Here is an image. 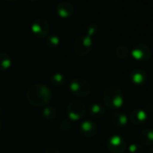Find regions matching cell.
<instances>
[{
	"instance_id": "cell-24",
	"label": "cell",
	"mask_w": 153,
	"mask_h": 153,
	"mask_svg": "<svg viewBox=\"0 0 153 153\" xmlns=\"http://www.w3.org/2000/svg\"><path fill=\"white\" fill-rule=\"evenodd\" d=\"M44 153H60V151L55 147H51V148H48L44 151Z\"/></svg>"
},
{
	"instance_id": "cell-15",
	"label": "cell",
	"mask_w": 153,
	"mask_h": 153,
	"mask_svg": "<svg viewBox=\"0 0 153 153\" xmlns=\"http://www.w3.org/2000/svg\"><path fill=\"white\" fill-rule=\"evenodd\" d=\"M105 114V108L99 103H94L89 107V114L94 118H101Z\"/></svg>"
},
{
	"instance_id": "cell-25",
	"label": "cell",
	"mask_w": 153,
	"mask_h": 153,
	"mask_svg": "<svg viewBox=\"0 0 153 153\" xmlns=\"http://www.w3.org/2000/svg\"><path fill=\"white\" fill-rule=\"evenodd\" d=\"M7 2H8V3H15V2H16L17 0H6Z\"/></svg>"
},
{
	"instance_id": "cell-11",
	"label": "cell",
	"mask_w": 153,
	"mask_h": 153,
	"mask_svg": "<svg viewBox=\"0 0 153 153\" xmlns=\"http://www.w3.org/2000/svg\"><path fill=\"white\" fill-rule=\"evenodd\" d=\"M130 79H131V81L135 86L140 87V86H143L147 81V74L143 69L136 68L131 72Z\"/></svg>"
},
{
	"instance_id": "cell-28",
	"label": "cell",
	"mask_w": 153,
	"mask_h": 153,
	"mask_svg": "<svg viewBox=\"0 0 153 153\" xmlns=\"http://www.w3.org/2000/svg\"><path fill=\"white\" fill-rule=\"evenodd\" d=\"M30 1H33V2H35V1H38V0H30Z\"/></svg>"
},
{
	"instance_id": "cell-4",
	"label": "cell",
	"mask_w": 153,
	"mask_h": 153,
	"mask_svg": "<svg viewBox=\"0 0 153 153\" xmlns=\"http://www.w3.org/2000/svg\"><path fill=\"white\" fill-rule=\"evenodd\" d=\"M93 39L88 36L87 34H83L76 39L74 43V51L79 57H85L90 53L93 49Z\"/></svg>"
},
{
	"instance_id": "cell-19",
	"label": "cell",
	"mask_w": 153,
	"mask_h": 153,
	"mask_svg": "<svg viewBox=\"0 0 153 153\" xmlns=\"http://www.w3.org/2000/svg\"><path fill=\"white\" fill-rule=\"evenodd\" d=\"M129 49L127 46L125 45H119L116 49H115V56L120 59H124L129 56Z\"/></svg>"
},
{
	"instance_id": "cell-22",
	"label": "cell",
	"mask_w": 153,
	"mask_h": 153,
	"mask_svg": "<svg viewBox=\"0 0 153 153\" xmlns=\"http://www.w3.org/2000/svg\"><path fill=\"white\" fill-rule=\"evenodd\" d=\"M72 127V123H71V120L69 119H67V118H64L61 120V122L59 123V128L60 129V131L66 132V131H68Z\"/></svg>"
},
{
	"instance_id": "cell-9",
	"label": "cell",
	"mask_w": 153,
	"mask_h": 153,
	"mask_svg": "<svg viewBox=\"0 0 153 153\" xmlns=\"http://www.w3.org/2000/svg\"><path fill=\"white\" fill-rule=\"evenodd\" d=\"M97 131H98V128L97 123L91 120L84 121L79 125V132L85 138L91 139L97 135Z\"/></svg>"
},
{
	"instance_id": "cell-14",
	"label": "cell",
	"mask_w": 153,
	"mask_h": 153,
	"mask_svg": "<svg viewBox=\"0 0 153 153\" xmlns=\"http://www.w3.org/2000/svg\"><path fill=\"white\" fill-rule=\"evenodd\" d=\"M139 140L142 145L153 146V129H145L139 134Z\"/></svg>"
},
{
	"instance_id": "cell-26",
	"label": "cell",
	"mask_w": 153,
	"mask_h": 153,
	"mask_svg": "<svg viewBox=\"0 0 153 153\" xmlns=\"http://www.w3.org/2000/svg\"><path fill=\"white\" fill-rule=\"evenodd\" d=\"M148 153H153V147H152V148L148 151Z\"/></svg>"
},
{
	"instance_id": "cell-27",
	"label": "cell",
	"mask_w": 153,
	"mask_h": 153,
	"mask_svg": "<svg viewBox=\"0 0 153 153\" xmlns=\"http://www.w3.org/2000/svg\"><path fill=\"white\" fill-rule=\"evenodd\" d=\"M1 129H2V121L0 119V131H1Z\"/></svg>"
},
{
	"instance_id": "cell-5",
	"label": "cell",
	"mask_w": 153,
	"mask_h": 153,
	"mask_svg": "<svg viewBox=\"0 0 153 153\" xmlns=\"http://www.w3.org/2000/svg\"><path fill=\"white\" fill-rule=\"evenodd\" d=\"M86 112V105L81 101H72L68 104L67 108L68 119L71 121H79L85 115Z\"/></svg>"
},
{
	"instance_id": "cell-16",
	"label": "cell",
	"mask_w": 153,
	"mask_h": 153,
	"mask_svg": "<svg viewBox=\"0 0 153 153\" xmlns=\"http://www.w3.org/2000/svg\"><path fill=\"white\" fill-rule=\"evenodd\" d=\"M12 66V59L7 52H0V71H7Z\"/></svg>"
},
{
	"instance_id": "cell-2",
	"label": "cell",
	"mask_w": 153,
	"mask_h": 153,
	"mask_svg": "<svg viewBox=\"0 0 153 153\" xmlns=\"http://www.w3.org/2000/svg\"><path fill=\"white\" fill-rule=\"evenodd\" d=\"M103 100L107 108L111 110L119 109L123 106L124 102L123 93L117 87H109L104 91Z\"/></svg>"
},
{
	"instance_id": "cell-17",
	"label": "cell",
	"mask_w": 153,
	"mask_h": 153,
	"mask_svg": "<svg viewBox=\"0 0 153 153\" xmlns=\"http://www.w3.org/2000/svg\"><path fill=\"white\" fill-rule=\"evenodd\" d=\"M67 82V78L62 73H54L51 76V83L55 88L63 87Z\"/></svg>"
},
{
	"instance_id": "cell-12",
	"label": "cell",
	"mask_w": 153,
	"mask_h": 153,
	"mask_svg": "<svg viewBox=\"0 0 153 153\" xmlns=\"http://www.w3.org/2000/svg\"><path fill=\"white\" fill-rule=\"evenodd\" d=\"M147 113L141 109H134L130 114V121L134 125H141L147 121Z\"/></svg>"
},
{
	"instance_id": "cell-6",
	"label": "cell",
	"mask_w": 153,
	"mask_h": 153,
	"mask_svg": "<svg viewBox=\"0 0 153 153\" xmlns=\"http://www.w3.org/2000/svg\"><path fill=\"white\" fill-rule=\"evenodd\" d=\"M49 23L46 19L39 17L36 18L32 25H31V31L33 33V35L39 39H43L48 36L49 33Z\"/></svg>"
},
{
	"instance_id": "cell-21",
	"label": "cell",
	"mask_w": 153,
	"mask_h": 153,
	"mask_svg": "<svg viewBox=\"0 0 153 153\" xmlns=\"http://www.w3.org/2000/svg\"><path fill=\"white\" fill-rule=\"evenodd\" d=\"M99 25L96 23H92V24H89L87 27V35L89 36L90 38L93 39L94 36H96L98 33H99Z\"/></svg>"
},
{
	"instance_id": "cell-13",
	"label": "cell",
	"mask_w": 153,
	"mask_h": 153,
	"mask_svg": "<svg viewBox=\"0 0 153 153\" xmlns=\"http://www.w3.org/2000/svg\"><path fill=\"white\" fill-rule=\"evenodd\" d=\"M111 121H112V123L115 127L123 128V127H124L127 124L128 118H127L125 114H123L122 112H115L114 114H112Z\"/></svg>"
},
{
	"instance_id": "cell-23",
	"label": "cell",
	"mask_w": 153,
	"mask_h": 153,
	"mask_svg": "<svg viewBox=\"0 0 153 153\" xmlns=\"http://www.w3.org/2000/svg\"><path fill=\"white\" fill-rule=\"evenodd\" d=\"M129 152L130 153H144V149L140 144L132 143L129 146Z\"/></svg>"
},
{
	"instance_id": "cell-18",
	"label": "cell",
	"mask_w": 153,
	"mask_h": 153,
	"mask_svg": "<svg viewBox=\"0 0 153 153\" xmlns=\"http://www.w3.org/2000/svg\"><path fill=\"white\" fill-rule=\"evenodd\" d=\"M42 116L47 121H54L58 116V110L53 105L46 106L42 110Z\"/></svg>"
},
{
	"instance_id": "cell-10",
	"label": "cell",
	"mask_w": 153,
	"mask_h": 153,
	"mask_svg": "<svg viewBox=\"0 0 153 153\" xmlns=\"http://www.w3.org/2000/svg\"><path fill=\"white\" fill-rule=\"evenodd\" d=\"M56 12H57V15L60 18L67 19V18H69L74 14V7L69 2H67V1L60 2L59 4L57 5Z\"/></svg>"
},
{
	"instance_id": "cell-1",
	"label": "cell",
	"mask_w": 153,
	"mask_h": 153,
	"mask_svg": "<svg viewBox=\"0 0 153 153\" xmlns=\"http://www.w3.org/2000/svg\"><path fill=\"white\" fill-rule=\"evenodd\" d=\"M51 90L45 85L35 84L30 87L26 92V99L30 105L35 107L47 105L51 100Z\"/></svg>"
},
{
	"instance_id": "cell-3",
	"label": "cell",
	"mask_w": 153,
	"mask_h": 153,
	"mask_svg": "<svg viewBox=\"0 0 153 153\" xmlns=\"http://www.w3.org/2000/svg\"><path fill=\"white\" fill-rule=\"evenodd\" d=\"M71 93L79 97H85L91 93V86L88 80L83 78H75L69 83Z\"/></svg>"
},
{
	"instance_id": "cell-8",
	"label": "cell",
	"mask_w": 153,
	"mask_h": 153,
	"mask_svg": "<svg viewBox=\"0 0 153 153\" xmlns=\"http://www.w3.org/2000/svg\"><path fill=\"white\" fill-rule=\"evenodd\" d=\"M107 149L112 153H123L126 149L125 140L119 135L111 136L106 142Z\"/></svg>"
},
{
	"instance_id": "cell-7",
	"label": "cell",
	"mask_w": 153,
	"mask_h": 153,
	"mask_svg": "<svg viewBox=\"0 0 153 153\" xmlns=\"http://www.w3.org/2000/svg\"><path fill=\"white\" fill-rule=\"evenodd\" d=\"M131 56L140 61H146L150 59L152 55L151 49L144 43H137L133 46L131 51Z\"/></svg>"
},
{
	"instance_id": "cell-20",
	"label": "cell",
	"mask_w": 153,
	"mask_h": 153,
	"mask_svg": "<svg viewBox=\"0 0 153 153\" xmlns=\"http://www.w3.org/2000/svg\"><path fill=\"white\" fill-rule=\"evenodd\" d=\"M46 42H47V45L50 47V48H57L59 43H60V40H59V37L56 34H51V35H48L47 36V40H46Z\"/></svg>"
}]
</instances>
